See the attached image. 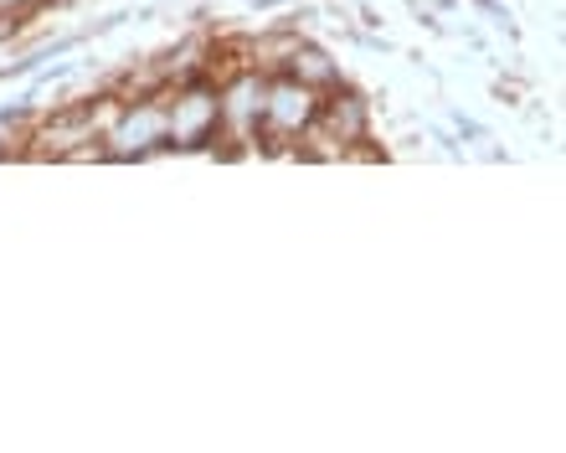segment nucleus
Instances as JSON below:
<instances>
[{
  "label": "nucleus",
  "mask_w": 566,
  "mask_h": 453,
  "mask_svg": "<svg viewBox=\"0 0 566 453\" xmlns=\"http://www.w3.org/2000/svg\"><path fill=\"white\" fill-rule=\"evenodd\" d=\"M119 98H98V104L57 108L27 135L31 160H104V124L114 119Z\"/></svg>",
  "instance_id": "obj_1"
},
{
  "label": "nucleus",
  "mask_w": 566,
  "mask_h": 453,
  "mask_svg": "<svg viewBox=\"0 0 566 453\" xmlns=\"http://www.w3.org/2000/svg\"><path fill=\"white\" fill-rule=\"evenodd\" d=\"M366 135H371V108H366V98L360 93H345V88H329L325 98H319V114H314V124L304 129V160H345V155L356 150V145H366Z\"/></svg>",
  "instance_id": "obj_2"
},
{
  "label": "nucleus",
  "mask_w": 566,
  "mask_h": 453,
  "mask_svg": "<svg viewBox=\"0 0 566 453\" xmlns=\"http://www.w3.org/2000/svg\"><path fill=\"white\" fill-rule=\"evenodd\" d=\"M217 129H222L217 83L191 77V83L165 88V145H176V150H201V145L217 139Z\"/></svg>",
  "instance_id": "obj_3"
},
{
  "label": "nucleus",
  "mask_w": 566,
  "mask_h": 453,
  "mask_svg": "<svg viewBox=\"0 0 566 453\" xmlns=\"http://www.w3.org/2000/svg\"><path fill=\"white\" fill-rule=\"evenodd\" d=\"M165 150V93L119 98L114 119L104 124V160H145Z\"/></svg>",
  "instance_id": "obj_4"
},
{
  "label": "nucleus",
  "mask_w": 566,
  "mask_h": 453,
  "mask_svg": "<svg viewBox=\"0 0 566 453\" xmlns=\"http://www.w3.org/2000/svg\"><path fill=\"white\" fill-rule=\"evenodd\" d=\"M263 98H269V73L258 67H238L217 83V108H222V129L238 135L242 145L263 129Z\"/></svg>",
  "instance_id": "obj_5"
},
{
  "label": "nucleus",
  "mask_w": 566,
  "mask_h": 453,
  "mask_svg": "<svg viewBox=\"0 0 566 453\" xmlns=\"http://www.w3.org/2000/svg\"><path fill=\"white\" fill-rule=\"evenodd\" d=\"M319 98H325V93H314L310 83H298V77H289V73L269 77L263 129H269L273 139H298L314 124V114H319Z\"/></svg>",
  "instance_id": "obj_6"
},
{
  "label": "nucleus",
  "mask_w": 566,
  "mask_h": 453,
  "mask_svg": "<svg viewBox=\"0 0 566 453\" xmlns=\"http://www.w3.org/2000/svg\"><path fill=\"white\" fill-rule=\"evenodd\" d=\"M283 73L298 77V83H310L314 93H329V88H340V67L325 57V52H314V46L298 42L294 52H289V62H283Z\"/></svg>",
  "instance_id": "obj_7"
},
{
  "label": "nucleus",
  "mask_w": 566,
  "mask_h": 453,
  "mask_svg": "<svg viewBox=\"0 0 566 453\" xmlns=\"http://www.w3.org/2000/svg\"><path fill=\"white\" fill-rule=\"evenodd\" d=\"M36 0H0V15H27Z\"/></svg>",
  "instance_id": "obj_8"
},
{
  "label": "nucleus",
  "mask_w": 566,
  "mask_h": 453,
  "mask_svg": "<svg viewBox=\"0 0 566 453\" xmlns=\"http://www.w3.org/2000/svg\"><path fill=\"white\" fill-rule=\"evenodd\" d=\"M57 6H67V0H57Z\"/></svg>",
  "instance_id": "obj_9"
}]
</instances>
